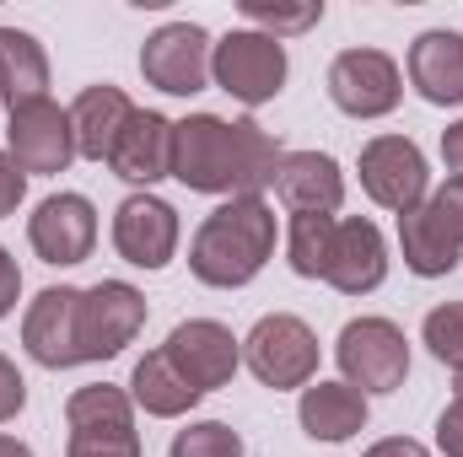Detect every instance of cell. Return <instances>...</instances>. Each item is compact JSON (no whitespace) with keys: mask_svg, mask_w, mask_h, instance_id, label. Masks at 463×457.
<instances>
[{"mask_svg":"<svg viewBox=\"0 0 463 457\" xmlns=\"http://www.w3.org/2000/svg\"><path fill=\"white\" fill-rule=\"evenodd\" d=\"M242 16H248V27L253 33H269V38H297V33H307V27H318L324 22V0H242Z\"/></svg>","mask_w":463,"mask_h":457,"instance_id":"cell-26","label":"cell"},{"mask_svg":"<svg viewBox=\"0 0 463 457\" xmlns=\"http://www.w3.org/2000/svg\"><path fill=\"white\" fill-rule=\"evenodd\" d=\"M178 210L162 200V194H129V200H118L114 210V253L124 264H135V269H167L173 258H178Z\"/></svg>","mask_w":463,"mask_h":457,"instance_id":"cell-13","label":"cell"},{"mask_svg":"<svg viewBox=\"0 0 463 457\" xmlns=\"http://www.w3.org/2000/svg\"><path fill=\"white\" fill-rule=\"evenodd\" d=\"M65 425L71 436H92V431H135V398L114 382H92L76 387L65 404Z\"/></svg>","mask_w":463,"mask_h":457,"instance_id":"cell-24","label":"cell"},{"mask_svg":"<svg viewBox=\"0 0 463 457\" xmlns=\"http://www.w3.org/2000/svg\"><path fill=\"white\" fill-rule=\"evenodd\" d=\"M129 398H135V409H146L151 420H184L205 393H194V387L178 377V366L167 360V350H146V355L135 360V371H129Z\"/></svg>","mask_w":463,"mask_h":457,"instance_id":"cell-22","label":"cell"},{"mask_svg":"<svg viewBox=\"0 0 463 457\" xmlns=\"http://www.w3.org/2000/svg\"><path fill=\"white\" fill-rule=\"evenodd\" d=\"M335 360H340V382L355 393H399L410 377V340L393 318H350L335 340Z\"/></svg>","mask_w":463,"mask_h":457,"instance_id":"cell-5","label":"cell"},{"mask_svg":"<svg viewBox=\"0 0 463 457\" xmlns=\"http://www.w3.org/2000/svg\"><path fill=\"white\" fill-rule=\"evenodd\" d=\"M280 145L259 118H222V114H189L173 124V178L189 194H216V200H248L275 183Z\"/></svg>","mask_w":463,"mask_h":457,"instance_id":"cell-1","label":"cell"},{"mask_svg":"<svg viewBox=\"0 0 463 457\" xmlns=\"http://www.w3.org/2000/svg\"><path fill=\"white\" fill-rule=\"evenodd\" d=\"M49 98V54L27 27H0V103L22 108Z\"/></svg>","mask_w":463,"mask_h":457,"instance_id":"cell-23","label":"cell"},{"mask_svg":"<svg viewBox=\"0 0 463 457\" xmlns=\"http://www.w3.org/2000/svg\"><path fill=\"white\" fill-rule=\"evenodd\" d=\"M329 103L350 118H388L404 103V70L383 49H340L329 65Z\"/></svg>","mask_w":463,"mask_h":457,"instance_id":"cell-8","label":"cell"},{"mask_svg":"<svg viewBox=\"0 0 463 457\" xmlns=\"http://www.w3.org/2000/svg\"><path fill=\"white\" fill-rule=\"evenodd\" d=\"M5 151L16 156V167L27 178H54L76 162V129H71V108H60L54 98L22 103L5 118Z\"/></svg>","mask_w":463,"mask_h":457,"instance_id":"cell-9","label":"cell"},{"mask_svg":"<svg viewBox=\"0 0 463 457\" xmlns=\"http://www.w3.org/2000/svg\"><path fill=\"white\" fill-rule=\"evenodd\" d=\"M27 200V173L16 167V156L11 151H0V221L5 216H16V205Z\"/></svg>","mask_w":463,"mask_h":457,"instance_id":"cell-32","label":"cell"},{"mask_svg":"<svg viewBox=\"0 0 463 457\" xmlns=\"http://www.w3.org/2000/svg\"><path fill=\"white\" fill-rule=\"evenodd\" d=\"M211 49L216 38L200 22H162L140 43V76L167 98H194L211 87Z\"/></svg>","mask_w":463,"mask_h":457,"instance_id":"cell-7","label":"cell"},{"mask_svg":"<svg viewBox=\"0 0 463 457\" xmlns=\"http://www.w3.org/2000/svg\"><path fill=\"white\" fill-rule=\"evenodd\" d=\"M242 366L275 393L307 387L318 382V334L297 312H264L242 340Z\"/></svg>","mask_w":463,"mask_h":457,"instance_id":"cell-4","label":"cell"},{"mask_svg":"<svg viewBox=\"0 0 463 457\" xmlns=\"http://www.w3.org/2000/svg\"><path fill=\"white\" fill-rule=\"evenodd\" d=\"M167 457H242V436L227 420H194L173 436Z\"/></svg>","mask_w":463,"mask_h":457,"instance_id":"cell-27","label":"cell"},{"mask_svg":"<svg viewBox=\"0 0 463 457\" xmlns=\"http://www.w3.org/2000/svg\"><path fill=\"white\" fill-rule=\"evenodd\" d=\"M65 457H140V431H92L71 436Z\"/></svg>","mask_w":463,"mask_h":457,"instance_id":"cell-29","label":"cell"},{"mask_svg":"<svg viewBox=\"0 0 463 457\" xmlns=\"http://www.w3.org/2000/svg\"><path fill=\"white\" fill-rule=\"evenodd\" d=\"M420 344L442 360V366H463V302H442V307H431L426 312V323H420Z\"/></svg>","mask_w":463,"mask_h":457,"instance_id":"cell-28","label":"cell"},{"mask_svg":"<svg viewBox=\"0 0 463 457\" xmlns=\"http://www.w3.org/2000/svg\"><path fill=\"white\" fill-rule=\"evenodd\" d=\"M410 87L431 103V108H463V33L453 27H431L410 43Z\"/></svg>","mask_w":463,"mask_h":457,"instance_id":"cell-18","label":"cell"},{"mask_svg":"<svg viewBox=\"0 0 463 457\" xmlns=\"http://www.w3.org/2000/svg\"><path fill=\"white\" fill-rule=\"evenodd\" d=\"M399 253H404V269L420 275V280H442L453 275L463 258V247L453 242V231L437 221L431 205H415L399 216Z\"/></svg>","mask_w":463,"mask_h":457,"instance_id":"cell-21","label":"cell"},{"mask_svg":"<svg viewBox=\"0 0 463 457\" xmlns=\"http://www.w3.org/2000/svg\"><path fill=\"white\" fill-rule=\"evenodd\" d=\"M129 118H135V103H129V92H124V87H114V81L81 87V98L71 103L76 156H87V162H109Z\"/></svg>","mask_w":463,"mask_h":457,"instance_id":"cell-19","label":"cell"},{"mask_svg":"<svg viewBox=\"0 0 463 457\" xmlns=\"http://www.w3.org/2000/svg\"><path fill=\"white\" fill-rule=\"evenodd\" d=\"M0 457H33V447H27V442H16V436H5V431H0Z\"/></svg>","mask_w":463,"mask_h":457,"instance_id":"cell-37","label":"cell"},{"mask_svg":"<svg viewBox=\"0 0 463 457\" xmlns=\"http://www.w3.org/2000/svg\"><path fill=\"white\" fill-rule=\"evenodd\" d=\"M437 447H442V457H463V398H453L437 415Z\"/></svg>","mask_w":463,"mask_h":457,"instance_id":"cell-33","label":"cell"},{"mask_svg":"<svg viewBox=\"0 0 463 457\" xmlns=\"http://www.w3.org/2000/svg\"><path fill=\"white\" fill-rule=\"evenodd\" d=\"M335 227H340V216H291V227H286V264H291V275L324 280L329 253H335Z\"/></svg>","mask_w":463,"mask_h":457,"instance_id":"cell-25","label":"cell"},{"mask_svg":"<svg viewBox=\"0 0 463 457\" xmlns=\"http://www.w3.org/2000/svg\"><path fill=\"white\" fill-rule=\"evenodd\" d=\"M426 205L437 210V221L453 231V242L463 247V178H448V183H442V189H437Z\"/></svg>","mask_w":463,"mask_h":457,"instance_id":"cell-30","label":"cell"},{"mask_svg":"<svg viewBox=\"0 0 463 457\" xmlns=\"http://www.w3.org/2000/svg\"><path fill=\"white\" fill-rule=\"evenodd\" d=\"M275 205L264 194L222 200L189 242V269L211 291H242L275 258Z\"/></svg>","mask_w":463,"mask_h":457,"instance_id":"cell-2","label":"cell"},{"mask_svg":"<svg viewBox=\"0 0 463 457\" xmlns=\"http://www.w3.org/2000/svg\"><path fill=\"white\" fill-rule=\"evenodd\" d=\"M22 350L43 371L81 366V291L76 285H43L22 312Z\"/></svg>","mask_w":463,"mask_h":457,"instance_id":"cell-10","label":"cell"},{"mask_svg":"<svg viewBox=\"0 0 463 457\" xmlns=\"http://www.w3.org/2000/svg\"><path fill=\"white\" fill-rule=\"evenodd\" d=\"M297 420L313 442L340 447V442L366 431L372 409H366V393H355L350 382H307L302 398H297Z\"/></svg>","mask_w":463,"mask_h":457,"instance_id":"cell-20","label":"cell"},{"mask_svg":"<svg viewBox=\"0 0 463 457\" xmlns=\"http://www.w3.org/2000/svg\"><path fill=\"white\" fill-rule=\"evenodd\" d=\"M27 242L43 264L54 269H71V264H87L92 247H98V205L87 194H49L38 200V210L27 216Z\"/></svg>","mask_w":463,"mask_h":457,"instance_id":"cell-11","label":"cell"},{"mask_svg":"<svg viewBox=\"0 0 463 457\" xmlns=\"http://www.w3.org/2000/svg\"><path fill=\"white\" fill-rule=\"evenodd\" d=\"M383 280H388V242H383L377 221H366V216H340L324 285H335L340 296H372Z\"/></svg>","mask_w":463,"mask_h":457,"instance_id":"cell-17","label":"cell"},{"mask_svg":"<svg viewBox=\"0 0 463 457\" xmlns=\"http://www.w3.org/2000/svg\"><path fill=\"white\" fill-rule=\"evenodd\" d=\"M16 302H22V269H16L11 247L0 242V318H11V312H16Z\"/></svg>","mask_w":463,"mask_h":457,"instance_id":"cell-34","label":"cell"},{"mask_svg":"<svg viewBox=\"0 0 463 457\" xmlns=\"http://www.w3.org/2000/svg\"><path fill=\"white\" fill-rule=\"evenodd\" d=\"M162 350H167V360L178 366V377H184L194 393L227 387L232 377H237V366H242V340L232 334L227 323H216V318H189V323H178Z\"/></svg>","mask_w":463,"mask_h":457,"instance_id":"cell-14","label":"cell"},{"mask_svg":"<svg viewBox=\"0 0 463 457\" xmlns=\"http://www.w3.org/2000/svg\"><path fill=\"white\" fill-rule=\"evenodd\" d=\"M269 189L291 216H335L345 205V173L329 151H286Z\"/></svg>","mask_w":463,"mask_h":457,"instance_id":"cell-16","label":"cell"},{"mask_svg":"<svg viewBox=\"0 0 463 457\" xmlns=\"http://www.w3.org/2000/svg\"><path fill=\"white\" fill-rule=\"evenodd\" d=\"M442 162H448L453 178H463V118H453V124L442 129Z\"/></svg>","mask_w":463,"mask_h":457,"instance_id":"cell-36","label":"cell"},{"mask_svg":"<svg viewBox=\"0 0 463 457\" xmlns=\"http://www.w3.org/2000/svg\"><path fill=\"white\" fill-rule=\"evenodd\" d=\"M22 409H27V382H22L16 360H11V355H0V425H11Z\"/></svg>","mask_w":463,"mask_h":457,"instance_id":"cell-31","label":"cell"},{"mask_svg":"<svg viewBox=\"0 0 463 457\" xmlns=\"http://www.w3.org/2000/svg\"><path fill=\"white\" fill-rule=\"evenodd\" d=\"M361 457H431V452H426L415 436H383V442H372Z\"/></svg>","mask_w":463,"mask_h":457,"instance_id":"cell-35","label":"cell"},{"mask_svg":"<svg viewBox=\"0 0 463 457\" xmlns=\"http://www.w3.org/2000/svg\"><path fill=\"white\" fill-rule=\"evenodd\" d=\"M146 329V296L129 280H98L81 291V366L114 360Z\"/></svg>","mask_w":463,"mask_h":457,"instance_id":"cell-12","label":"cell"},{"mask_svg":"<svg viewBox=\"0 0 463 457\" xmlns=\"http://www.w3.org/2000/svg\"><path fill=\"white\" fill-rule=\"evenodd\" d=\"M361 194L393 216L415 210L431 200V167H426V151L410 140V135H372L361 145Z\"/></svg>","mask_w":463,"mask_h":457,"instance_id":"cell-6","label":"cell"},{"mask_svg":"<svg viewBox=\"0 0 463 457\" xmlns=\"http://www.w3.org/2000/svg\"><path fill=\"white\" fill-rule=\"evenodd\" d=\"M453 398H463V366L453 371Z\"/></svg>","mask_w":463,"mask_h":457,"instance_id":"cell-38","label":"cell"},{"mask_svg":"<svg viewBox=\"0 0 463 457\" xmlns=\"http://www.w3.org/2000/svg\"><path fill=\"white\" fill-rule=\"evenodd\" d=\"M286 76H291V60H286V43L269 38V33H253V27H232L227 38H216L211 49V81L237 98L242 108H264L286 92Z\"/></svg>","mask_w":463,"mask_h":457,"instance_id":"cell-3","label":"cell"},{"mask_svg":"<svg viewBox=\"0 0 463 457\" xmlns=\"http://www.w3.org/2000/svg\"><path fill=\"white\" fill-rule=\"evenodd\" d=\"M173 124L178 118L156 114V108H135V118L124 124L114 156H109V173L124 178L135 194H151V183L173 178Z\"/></svg>","mask_w":463,"mask_h":457,"instance_id":"cell-15","label":"cell"}]
</instances>
